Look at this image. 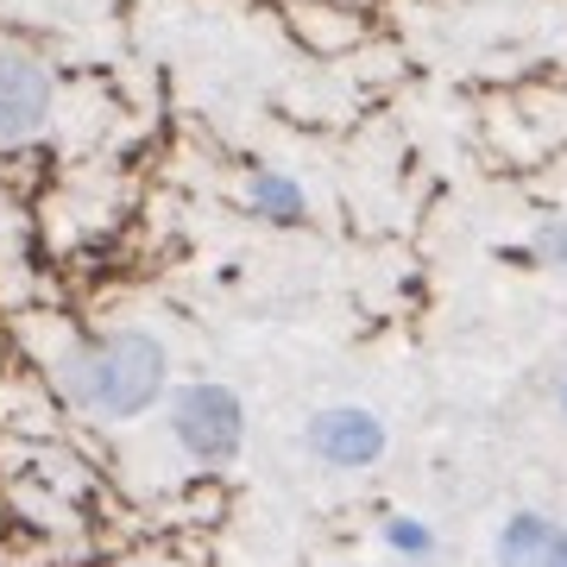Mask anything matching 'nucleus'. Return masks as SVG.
I'll list each match as a JSON object with an SVG mask.
<instances>
[{
	"label": "nucleus",
	"mask_w": 567,
	"mask_h": 567,
	"mask_svg": "<svg viewBox=\"0 0 567 567\" xmlns=\"http://www.w3.org/2000/svg\"><path fill=\"white\" fill-rule=\"evenodd\" d=\"M164 379H171L164 341L145 334V328H114V334L76 347V353L58 365L63 398L82 404L89 416H107V423L145 416V410L164 398Z\"/></svg>",
	"instance_id": "obj_1"
},
{
	"label": "nucleus",
	"mask_w": 567,
	"mask_h": 567,
	"mask_svg": "<svg viewBox=\"0 0 567 567\" xmlns=\"http://www.w3.org/2000/svg\"><path fill=\"white\" fill-rule=\"evenodd\" d=\"M171 435H177L196 461H234L246 442V404L240 391L215 385V379H196V385H177L171 398Z\"/></svg>",
	"instance_id": "obj_2"
},
{
	"label": "nucleus",
	"mask_w": 567,
	"mask_h": 567,
	"mask_svg": "<svg viewBox=\"0 0 567 567\" xmlns=\"http://www.w3.org/2000/svg\"><path fill=\"white\" fill-rule=\"evenodd\" d=\"M51 102H58L51 70L25 51H0V145L32 140L51 121Z\"/></svg>",
	"instance_id": "obj_3"
},
{
	"label": "nucleus",
	"mask_w": 567,
	"mask_h": 567,
	"mask_svg": "<svg viewBox=\"0 0 567 567\" xmlns=\"http://www.w3.org/2000/svg\"><path fill=\"white\" fill-rule=\"evenodd\" d=\"M309 447H316L328 466H372L385 454V423L360 404L316 410V416H309Z\"/></svg>",
	"instance_id": "obj_4"
},
{
	"label": "nucleus",
	"mask_w": 567,
	"mask_h": 567,
	"mask_svg": "<svg viewBox=\"0 0 567 567\" xmlns=\"http://www.w3.org/2000/svg\"><path fill=\"white\" fill-rule=\"evenodd\" d=\"M548 543H555V524L536 517V511H517V517L498 529V567H543Z\"/></svg>",
	"instance_id": "obj_5"
},
{
	"label": "nucleus",
	"mask_w": 567,
	"mask_h": 567,
	"mask_svg": "<svg viewBox=\"0 0 567 567\" xmlns=\"http://www.w3.org/2000/svg\"><path fill=\"white\" fill-rule=\"evenodd\" d=\"M246 203L259 208L265 221H303V183L278 177V171H259V177L246 183Z\"/></svg>",
	"instance_id": "obj_6"
},
{
	"label": "nucleus",
	"mask_w": 567,
	"mask_h": 567,
	"mask_svg": "<svg viewBox=\"0 0 567 567\" xmlns=\"http://www.w3.org/2000/svg\"><path fill=\"white\" fill-rule=\"evenodd\" d=\"M385 543L398 548V555H410V561H416V555H429V548H435V529L416 524V517H391V524H385Z\"/></svg>",
	"instance_id": "obj_7"
},
{
	"label": "nucleus",
	"mask_w": 567,
	"mask_h": 567,
	"mask_svg": "<svg viewBox=\"0 0 567 567\" xmlns=\"http://www.w3.org/2000/svg\"><path fill=\"white\" fill-rule=\"evenodd\" d=\"M543 259L567 265V227H548V234H543Z\"/></svg>",
	"instance_id": "obj_8"
},
{
	"label": "nucleus",
	"mask_w": 567,
	"mask_h": 567,
	"mask_svg": "<svg viewBox=\"0 0 567 567\" xmlns=\"http://www.w3.org/2000/svg\"><path fill=\"white\" fill-rule=\"evenodd\" d=\"M543 567H567V536H561V529H555V543H548Z\"/></svg>",
	"instance_id": "obj_9"
},
{
	"label": "nucleus",
	"mask_w": 567,
	"mask_h": 567,
	"mask_svg": "<svg viewBox=\"0 0 567 567\" xmlns=\"http://www.w3.org/2000/svg\"><path fill=\"white\" fill-rule=\"evenodd\" d=\"M561 404H567V379H561Z\"/></svg>",
	"instance_id": "obj_10"
}]
</instances>
